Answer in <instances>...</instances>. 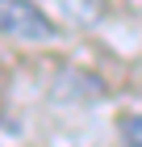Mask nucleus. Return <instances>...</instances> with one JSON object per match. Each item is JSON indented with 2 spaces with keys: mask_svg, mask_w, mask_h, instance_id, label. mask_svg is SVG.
<instances>
[{
  "mask_svg": "<svg viewBox=\"0 0 142 147\" xmlns=\"http://www.w3.org/2000/svg\"><path fill=\"white\" fill-rule=\"evenodd\" d=\"M0 38H13V42H59L63 30L33 0H0Z\"/></svg>",
  "mask_w": 142,
  "mask_h": 147,
  "instance_id": "obj_1",
  "label": "nucleus"
},
{
  "mask_svg": "<svg viewBox=\"0 0 142 147\" xmlns=\"http://www.w3.org/2000/svg\"><path fill=\"white\" fill-rule=\"evenodd\" d=\"M121 139H125V147H142V113L121 118Z\"/></svg>",
  "mask_w": 142,
  "mask_h": 147,
  "instance_id": "obj_2",
  "label": "nucleus"
}]
</instances>
